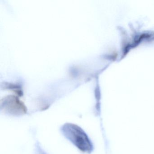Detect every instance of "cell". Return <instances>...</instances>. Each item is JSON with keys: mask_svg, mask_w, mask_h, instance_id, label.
<instances>
[{"mask_svg": "<svg viewBox=\"0 0 154 154\" xmlns=\"http://www.w3.org/2000/svg\"><path fill=\"white\" fill-rule=\"evenodd\" d=\"M6 113L13 116H20L27 112L26 106L16 99H8L2 104V109Z\"/></svg>", "mask_w": 154, "mask_h": 154, "instance_id": "cell-2", "label": "cell"}, {"mask_svg": "<svg viewBox=\"0 0 154 154\" xmlns=\"http://www.w3.org/2000/svg\"><path fill=\"white\" fill-rule=\"evenodd\" d=\"M61 131L64 136L82 152L90 153L92 151L93 146L91 140L78 125L66 123L61 128Z\"/></svg>", "mask_w": 154, "mask_h": 154, "instance_id": "cell-1", "label": "cell"}]
</instances>
